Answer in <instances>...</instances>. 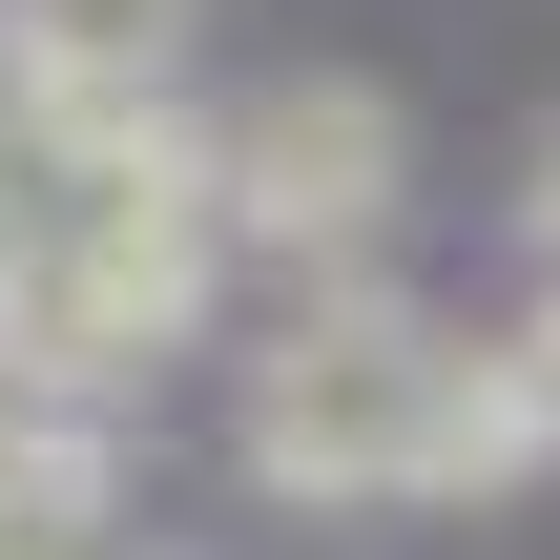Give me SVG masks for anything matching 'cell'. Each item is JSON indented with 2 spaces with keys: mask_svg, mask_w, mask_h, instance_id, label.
I'll return each mask as SVG.
<instances>
[{
  "mask_svg": "<svg viewBox=\"0 0 560 560\" xmlns=\"http://www.w3.org/2000/svg\"><path fill=\"white\" fill-rule=\"evenodd\" d=\"M208 249H229V208H42L0 249V395L83 416L145 353H187L208 332Z\"/></svg>",
  "mask_w": 560,
  "mask_h": 560,
  "instance_id": "1",
  "label": "cell"
},
{
  "mask_svg": "<svg viewBox=\"0 0 560 560\" xmlns=\"http://www.w3.org/2000/svg\"><path fill=\"white\" fill-rule=\"evenodd\" d=\"M436 353L457 332H416L374 270H312L291 332L249 353V478L270 499H395L416 478V416H436Z\"/></svg>",
  "mask_w": 560,
  "mask_h": 560,
  "instance_id": "2",
  "label": "cell"
},
{
  "mask_svg": "<svg viewBox=\"0 0 560 560\" xmlns=\"http://www.w3.org/2000/svg\"><path fill=\"white\" fill-rule=\"evenodd\" d=\"M229 229L291 249V270H353V249L395 229V104H374L353 62L249 83V104H229Z\"/></svg>",
  "mask_w": 560,
  "mask_h": 560,
  "instance_id": "3",
  "label": "cell"
},
{
  "mask_svg": "<svg viewBox=\"0 0 560 560\" xmlns=\"http://www.w3.org/2000/svg\"><path fill=\"white\" fill-rule=\"evenodd\" d=\"M560 457V374L540 353H436V416H416V478L395 499H499Z\"/></svg>",
  "mask_w": 560,
  "mask_h": 560,
  "instance_id": "4",
  "label": "cell"
},
{
  "mask_svg": "<svg viewBox=\"0 0 560 560\" xmlns=\"http://www.w3.org/2000/svg\"><path fill=\"white\" fill-rule=\"evenodd\" d=\"M0 62L21 83H166L187 62V0H0Z\"/></svg>",
  "mask_w": 560,
  "mask_h": 560,
  "instance_id": "5",
  "label": "cell"
},
{
  "mask_svg": "<svg viewBox=\"0 0 560 560\" xmlns=\"http://www.w3.org/2000/svg\"><path fill=\"white\" fill-rule=\"evenodd\" d=\"M520 353H540V374H560V291H540V332H520Z\"/></svg>",
  "mask_w": 560,
  "mask_h": 560,
  "instance_id": "6",
  "label": "cell"
}]
</instances>
